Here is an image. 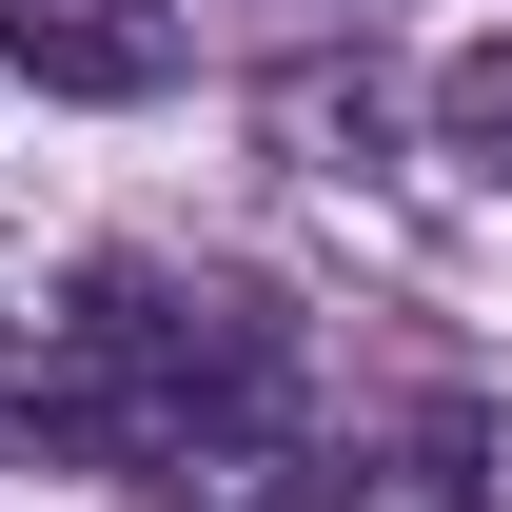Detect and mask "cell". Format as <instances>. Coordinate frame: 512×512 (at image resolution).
<instances>
[{
  "label": "cell",
  "instance_id": "obj_1",
  "mask_svg": "<svg viewBox=\"0 0 512 512\" xmlns=\"http://www.w3.org/2000/svg\"><path fill=\"white\" fill-rule=\"evenodd\" d=\"M60 414L119 453H217L296 414V316L217 256H79L60 296Z\"/></svg>",
  "mask_w": 512,
  "mask_h": 512
},
{
  "label": "cell",
  "instance_id": "obj_3",
  "mask_svg": "<svg viewBox=\"0 0 512 512\" xmlns=\"http://www.w3.org/2000/svg\"><path fill=\"white\" fill-rule=\"evenodd\" d=\"M434 138L512 197V40H453V60H434Z\"/></svg>",
  "mask_w": 512,
  "mask_h": 512
},
{
  "label": "cell",
  "instance_id": "obj_2",
  "mask_svg": "<svg viewBox=\"0 0 512 512\" xmlns=\"http://www.w3.org/2000/svg\"><path fill=\"white\" fill-rule=\"evenodd\" d=\"M0 60L40 99H158L178 79V20L158 0H0Z\"/></svg>",
  "mask_w": 512,
  "mask_h": 512
}]
</instances>
